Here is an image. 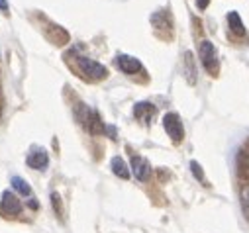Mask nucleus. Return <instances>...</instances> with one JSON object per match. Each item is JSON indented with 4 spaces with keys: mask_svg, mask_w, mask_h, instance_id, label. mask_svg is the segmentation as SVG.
I'll use <instances>...</instances> for the list:
<instances>
[{
    "mask_svg": "<svg viewBox=\"0 0 249 233\" xmlns=\"http://www.w3.org/2000/svg\"><path fill=\"white\" fill-rule=\"evenodd\" d=\"M208 4H210V0H196V8L198 10H206Z\"/></svg>",
    "mask_w": 249,
    "mask_h": 233,
    "instance_id": "18",
    "label": "nucleus"
},
{
    "mask_svg": "<svg viewBox=\"0 0 249 233\" xmlns=\"http://www.w3.org/2000/svg\"><path fill=\"white\" fill-rule=\"evenodd\" d=\"M10 183H12V188H14L18 194H22V196H32V186H30L22 177H12Z\"/></svg>",
    "mask_w": 249,
    "mask_h": 233,
    "instance_id": "13",
    "label": "nucleus"
},
{
    "mask_svg": "<svg viewBox=\"0 0 249 233\" xmlns=\"http://www.w3.org/2000/svg\"><path fill=\"white\" fill-rule=\"evenodd\" d=\"M184 69H186V77H189L191 83L196 81V67H195V59H193V53L191 51H186L184 53Z\"/></svg>",
    "mask_w": 249,
    "mask_h": 233,
    "instance_id": "14",
    "label": "nucleus"
},
{
    "mask_svg": "<svg viewBox=\"0 0 249 233\" xmlns=\"http://www.w3.org/2000/svg\"><path fill=\"white\" fill-rule=\"evenodd\" d=\"M198 57H200V63L206 69V73H210L212 77H216L220 73V59H218V53H216V47L212 45V41H208V39L200 41Z\"/></svg>",
    "mask_w": 249,
    "mask_h": 233,
    "instance_id": "2",
    "label": "nucleus"
},
{
    "mask_svg": "<svg viewBox=\"0 0 249 233\" xmlns=\"http://www.w3.org/2000/svg\"><path fill=\"white\" fill-rule=\"evenodd\" d=\"M51 206L57 216H63V204H61V196L57 192H51Z\"/></svg>",
    "mask_w": 249,
    "mask_h": 233,
    "instance_id": "16",
    "label": "nucleus"
},
{
    "mask_svg": "<svg viewBox=\"0 0 249 233\" xmlns=\"http://www.w3.org/2000/svg\"><path fill=\"white\" fill-rule=\"evenodd\" d=\"M0 12H8V2H6V0H0Z\"/></svg>",
    "mask_w": 249,
    "mask_h": 233,
    "instance_id": "19",
    "label": "nucleus"
},
{
    "mask_svg": "<svg viewBox=\"0 0 249 233\" xmlns=\"http://www.w3.org/2000/svg\"><path fill=\"white\" fill-rule=\"evenodd\" d=\"M235 166H237V177L249 184V149L241 147L235 155Z\"/></svg>",
    "mask_w": 249,
    "mask_h": 233,
    "instance_id": "9",
    "label": "nucleus"
},
{
    "mask_svg": "<svg viewBox=\"0 0 249 233\" xmlns=\"http://www.w3.org/2000/svg\"><path fill=\"white\" fill-rule=\"evenodd\" d=\"M239 200H241L243 212H245L247 217H249V184H243V186H241V190H239Z\"/></svg>",
    "mask_w": 249,
    "mask_h": 233,
    "instance_id": "15",
    "label": "nucleus"
},
{
    "mask_svg": "<svg viewBox=\"0 0 249 233\" xmlns=\"http://www.w3.org/2000/svg\"><path fill=\"white\" fill-rule=\"evenodd\" d=\"M75 116H77L79 124H81L89 133H92V135H102V133L108 130V128L102 124L100 116H98L94 110H90L89 106H85L83 102L77 104V108H75Z\"/></svg>",
    "mask_w": 249,
    "mask_h": 233,
    "instance_id": "1",
    "label": "nucleus"
},
{
    "mask_svg": "<svg viewBox=\"0 0 249 233\" xmlns=\"http://www.w3.org/2000/svg\"><path fill=\"white\" fill-rule=\"evenodd\" d=\"M116 65L122 73H126V75H138L143 71V65L140 59H136V57L132 55H126V53H120L116 57Z\"/></svg>",
    "mask_w": 249,
    "mask_h": 233,
    "instance_id": "5",
    "label": "nucleus"
},
{
    "mask_svg": "<svg viewBox=\"0 0 249 233\" xmlns=\"http://www.w3.org/2000/svg\"><path fill=\"white\" fill-rule=\"evenodd\" d=\"M155 112H157V108H155L151 102H138V104L134 106V116H136L138 120L145 122V124H149V122L153 120Z\"/></svg>",
    "mask_w": 249,
    "mask_h": 233,
    "instance_id": "10",
    "label": "nucleus"
},
{
    "mask_svg": "<svg viewBox=\"0 0 249 233\" xmlns=\"http://www.w3.org/2000/svg\"><path fill=\"white\" fill-rule=\"evenodd\" d=\"M228 26L235 35H239V37L245 35V26H243V20H241V16L237 12H230L228 14Z\"/></svg>",
    "mask_w": 249,
    "mask_h": 233,
    "instance_id": "12",
    "label": "nucleus"
},
{
    "mask_svg": "<svg viewBox=\"0 0 249 233\" xmlns=\"http://www.w3.org/2000/svg\"><path fill=\"white\" fill-rule=\"evenodd\" d=\"M26 165L30 166V168H34V170H45L47 168V165H49V155H47V151L43 149V147H34L30 153H28V157H26Z\"/></svg>",
    "mask_w": 249,
    "mask_h": 233,
    "instance_id": "6",
    "label": "nucleus"
},
{
    "mask_svg": "<svg viewBox=\"0 0 249 233\" xmlns=\"http://www.w3.org/2000/svg\"><path fill=\"white\" fill-rule=\"evenodd\" d=\"M0 208H2V212L8 214V216H18V214H22V202H20V198H18L14 192H10V190L2 192V198H0Z\"/></svg>",
    "mask_w": 249,
    "mask_h": 233,
    "instance_id": "8",
    "label": "nucleus"
},
{
    "mask_svg": "<svg viewBox=\"0 0 249 233\" xmlns=\"http://www.w3.org/2000/svg\"><path fill=\"white\" fill-rule=\"evenodd\" d=\"M110 166H112V172L116 174V177H120V179H124V181H128L130 179V168H128V165H126V161H124L122 157H112V161H110Z\"/></svg>",
    "mask_w": 249,
    "mask_h": 233,
    "instance_id": "11",
    "label": "nucleus"
},
{
    "mask_svg": "<svg viewBox=\"0 0 249 233\" xmlns=\"http://www.w3.org/2000/svg\"><path fill=\"white\" fill-rule=\"evenodd\" d=\"M77 65H79L81 73L90 81H102L108 77V69L102 63L90 59V57H77Z\"/></svg>",
    "mask_w": 249,
    "mask_h": 233,
    "instance_id": "3",
    "label": "nucleus"
},
{
    "mask_svg": "<svg viewBox=\"0 0 249 233\" xmlns=\"http://www.w3.org/2000/svg\"><path fill=\"white\" fill-rule=\"evenodd\" d=\"M163 128H165V132L173 143H180L184 139V126L178 118V114H175V112L165 114L163 116Z\"/></svg>",
    "mask_w": 249,
    "mask_h": 233,
    "instance_id": "4",
    "label": "nucleus"
},
{
    "mask_svg": "<svg viewBox=\"0 0 249 233\" xmlns=\"http://www.w3.org/2000/svg\"><path fill=\"white\" fill-rule=\"evenodd\" d=\"M132 172H134V177L140 183H145L151 177V165H149V161L145 157H142V155H134L132 157Z\"/></svg>",
    "mask_w": 249,
    "mask_h": 233,
    "instance_id": "7",
    "label": "nucleus"
},
{
    "mask_svg": "<svg viewBox=\"0 0 249 233\" xmlns=\"http://www.w3.org/2000/svg\"><path fill=\"white\" fill-rule=\"evenodd\" d=\"M189 166H191V172L195 174V179H196V181H200V183L204 184V181H206V179H204V172H202L200 165H198L196 161H191V165H189Z\"/></svg>",
    "mask_w": 249,
    "mask_h": 233,
    "instance_id": "17",
    "label": "nucleus"
}]
</instances>
